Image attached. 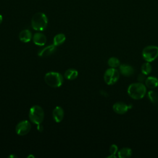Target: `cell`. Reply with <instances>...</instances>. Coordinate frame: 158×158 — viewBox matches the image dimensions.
Instances as JSON below:
<instances>
[{
	"instance_id": "1",
	"label": "cell",
	"mask_w": 158,
	"mask_h": 158,
	"mask_svg": "<svg viewBox=\"0 0 158 158\" xmlns=\"http://www.w3.org/2000/svg\"><path fill=\"white\" fill-rule=\"evenodd\" d=\"M127 92L131 98L134 99H141L146 93V88L141 83H132L128 86Z\"/></svg>"
},
{
	"instance_id": "2",
	"label": "cell",
	"mask_w": 158,
	"mask_h": 158,
	"mask_svg": "<svg viewBox=\"0 0 158 158\" xmlns=\"http://www.w3.org/2000/svg\"><path fill=\"white\" fill-rule=\"evenodd\" d=\"M48 17L43 12L36 13L31 19V27L36 31H43L48 25Z\"/></svg>"
},
{
	"instance_id": "3",
	"label": "cell",
	"mask_w": 158,
	"mask_h": 158,
	"mask_svg": "<svg viewBox=\"0 0 158 158\" xmlns=\"http://www.w3.org/2000/svg\"><path fill=\"white\" fill-rule=\"evenodd\" d=\"M44 80L46 84L51 87L58 88L63 83V77L60 73L50 72L46 73Z\"/></svg>"
},
{
	"instance_id": "4",
	"label": "cell",
	"mask_w": 158,
	"mask_h": 158,
	"mask_svg": "<svg viewBox=\"0 0 158 158\" xmlns=\"http://www.w3.org/2000/svg\"><path fill=\"white\" fill-rule=\"evenodd\" d=\"M44 117L43 109L39 106L35 105L31 107L29 111V118L31 122L36 125L42 123Z\"/></svg>"
},
{
	"instance_id": "5",
	"label": "cell",
	"mask_w": 158,
	"mask_h": 158,
	"mask_svg": "<svg viewBox=\"0 0 158 158\" xmlns=\"http://www.w3.org/2000/svg\"><path fill=\"white\" fill-rule=\"evenodd\" d=\"M143 59L148 62L154 61L158 57V47L156 46H148L142 51Z\"/></svg>"
},
{
	"instance_id": "6",
	"label": "cell",
	"mask_w": 158,
	"mask_h": 158,
	"mask_svg": "<svg viewBox=\"0 0 158 158\" xmlns=\"http://www.w3.org/2000/svg\"><path fill=\"white\" fill-rule=\"evenodd\" d=\"M119 72L115 68L108 69L104 73V81L108 85H114L119 78Z\"/></svg>"
},
{
	"instance_id": "7",
	"label": "cell",
	"mask_w": 158,
	"mask_h": 158,
	"mask_svg": "<svg viewBox=\"0 0 158 158\" xmlns=\"http://www.w3.org/2000/svg\"><path fill=\"white\" fill-rule=\"evenodd\" d=\"M31 130V124L27 120H23L17 123L15 127V132L18 135L23 136L29 133Z\"/></svg>"
},
{
	"instance_id": "8",
	"label": "cell",
	"mask_w": 158,
	"mask_h": 158,
	"mask_svg": "<svg viewBox=\"0 0 158 158\" xmlns=\"http://www.w3.org/2000/svg\"><path fill=\"white\" fill-rule=\"evenodd\" d=\"M132 107V105H127L123 102H117L113 105V110L118 114H123L126 113L128 109Z\"/></svg>"
},
{
	"instance_id": "9",
	"label": "cell",
	"mask_w": 158,
	"mask_h": 158,
	"mask_svg": "<svg viewBox=\"0 0 158 158\" xmlns=\"http://www.w3.org/2000/svg\"><path fill=\"white\" fill-rule=\"evenodd\" d=\"M64 116L63 109L60 106L56 107L52 111V118L56 122H60Z\"/></svg>"
},
{
	"instance_id": "10",
	"label": "cell",
	"mask_w": 158,
	"mask_h": 158,
	"mask_svg": "<svg viewBox=\"0 0 158 158\" xmlns=\"http://www.w3.org/2000/svg\"><path fill=\"white\" fill-rule=\"evenodd\" d=\"M119 70L120 72L125 77H130L135 72L134 68L132 66L127 64L120 65Z\"/></svg>"
},
{
	"instance_id": "11",
	"label": "cell",
	"mask_w": 158,
	"mask_h": 158,
	"mask_svg": "<svg viewBox=\"0 0 158 158\" xmlns=\"http://www.w3.org/2000/svg\"><path fill=\"white\" fill-rule=\"evenodd\" d=\"M33 43L38 46H44L47 41L46 36L41 33H36L33 35Z\"/></svg>"
},
{
	"instance_id": "12",
	"label": "cell",
	"mask_w": 158,
	"mask_h": 158,
	"mask_svg": "<svg viewBox=\"0 0 158 158\" xmlns=\"http://www.w3.org/2000/svg\"><path fill=\"white\" fill-rule=\"evenodd\" d=\"M56 46L53 45H49L44 48H43V49L40 50L38 53V55L40 57H48L51 56V54H52L55 51H56Z\"/></svg>"
},
{
	"instance_id": "13",
	"label": "cell",
	"mask_w": 158,
	"mask_h": 158,
	"mask_svg": "<svg viewBox=\"0 0 158 158\" xmlns=\"http://www.w3.org/2000/svg\"><path fill=\"white\" fill-rule=\"evenodd\" d=\"M19 40L23 43H28L31 40V33L29 30H23L21 31L19 35Z\"/></svg>"
},
{
	"instance_id": "14",
	"label": "cell",
	"mask_w": 158,
	"mask_h": 158,
	"mask_svg": "<svg viewBox=\"0 0 158 158\" xmlns=\"http://www.w3.org/2000/svg\"><path fill=\"white\" fill-rule=\"evenodd\" d=\"M145 84L146 86L150 89L155 88L158 86V79L155 77H148L146 79Z\"/></svg>"
},
{
	"instance_id": "15",
	"label": "cell",
	"mask_w": 158,
	"mask_h": 158,
	"mask_svg": "<svg viewBox=\"0 0 158 158\" xmlns=\"http://www.w3.org/2000/svg\"><path fill=\"white\" fill-rule=\"evenodd\" d=\"M78 71L73 69H69L65 72L64 76L67 80H72L75 79L78 77Z\"/></svg>"
},
{
	"instance_id": "16",
	"label": "cell",
	"mask_w": 158,
	"mask_h": 158,
	"mask_svg": "<svg viewBox=\"0 0 158 158\" xmlns=\"http://www.w3.org/2000/svg\"><path fill=\"white\" fill-rule=\"evenodd\" d=\"M118 157L120 158H126L129 157L131 156L132 151L129 148H123L120 149L118 152Z\"/></svg>"
},
{
	"instance_id": "17",
	"label": "cell",
	"mask_w": 158,
	"mask_h": 158,
	"mask_svg": "<svg viewBox=\"0 0 158 158\" xmlns=\"http://www.w3.org/2000/svg\"><path fill=\"white\" fill-rule=\"evenodd\" d=\"M65 41V35L63 33H59V34L56 35L54 37L53 44L56 46H58L62 44Z\"/></svg>"
},
{
	"instance_id": "18",
	"label": "cell",
	"mask_w": 158,
	"mask_h": 158,
	"mask_svg": "<svg viewBox=\"0 0 158 158\" xmlns=\"http://www.w3.org/2000/svg\"><path fill=\"white\" fill-rule=\"evenodd\" d=\"M148 97L154 104H158V93L156 91L152 90L149 91L148 93Z\"/></svg>"
},
{
	"instance_id": "19",
	"label": "cell",
	"mask_w": 158,
	"mask_h": 158,
	"mask_svg": "<svg viewBox=\"0 0 158 158\" xmlns=\"http://www.w3.org/2000/svg\"><path fill=\"white\" fill-rule=\"evenodd\" d=\"M108 65L112 68H116L120 66V62L118 58L115 57H112L109 58L108 60Z\"/></svg>"
},
{
	"instance_id": "20",
	"label": "cell",
	"mask_w": 158,
	"mask_h": 158,
	"mask_svg": "<svg viewBox=\"0 0 158 158\" xmlns=\"http://www.w3.org/2000/svg\"><path fill=\"white\" fill-rule=\"evenodd\" d=\"M141 73H143L146 75L151 73V72L152 70V66L148 62H147L146 63H144L141 65Z\"/></svg>"
},
{
	"instance_id": "21",
	"label": "cell",
	"mask_w": 158,
	"mask_h": 158,
	"mask_svg": "<svg viewBox=\"0 0 158 158\" xmlns=\"http://www.w3.org/2000/svg\"><path fill=\"white\" fill-rule=\"evenodd\" d=\"M109 152L110 154L115 155V154L118 152V147L115 144H112L109 149Z\"/></svg>"
},
{
	"instance_id": "22",
	"label": "cell",
	"mask_w": 158,
	"mask_h": 158,
	"mask_svg": "<svg viewBox=\"0 0 158 158\" xmlns=\"http://www.w3.org/2000/svg\"><path fill=\"white\" fill-rule=\"evenodd\" d=\"M145 75H144V74L143 73H140V74L138 75L137 79H138V81H139V83H143L145 82L146 79Z\"/></svg>"
},
{
	"instance_id": "23",
	"label": "cell",
	"mask_w": 158,
	"mask_h": 158,
	"mask_svg": "<svg viewBox=\"0 0 158 158\" xmlns=\"http://www.w3.org/2000/svg\"><path fill=\"white\" fill-rule=\"evenodd\" d=\"M37 130H38L39 131H43V126L41 125V123L37 125Z\"/></svg>"
},
{
	"instance_id": "24",
	"label": "cell",
	"mask_w": 158,
	"mask_h": 158,
	"mask_svg": "<svg viewBox=\"0 0 158 158\" xmlns=\"http://www.w3.org/2000/svg\"><path fill=\"white\" fill-rule=\"evenodd\" d=\"M101 94H102V95H104V96H108L107 93L106 91H101Z\"/></svg>"
},
{
	"instance_id": "25",
	"label": "cell",
	"mask_w": 158,
	"mask_h": 158,
	"mask_svg": "<svg viewBox=\"0 0 158 158\" xmlns=\"http://www.w3.org/2000/svg\"><path fill=\"white\" fill-rule=\"evenodd\" d=\"M2 19H3L2 16V15H1V14H0V24L2 23Z\"/></svg>"
},
{
	"instance_id": "26",
	"label": "cell",
	"mask_w": 158,
	"mask_h": 158,
	"mask_svg": "<svg viewBox=\"0 0 158 158\" xmlns=\"http://www.w3.org/2000/svg\"><path fill=\"white\" fill-rule=\"evenodd\" d=\"M34 157V156H32V155H30V156H28V157Z\"/></svg>"
}]
</instances>
